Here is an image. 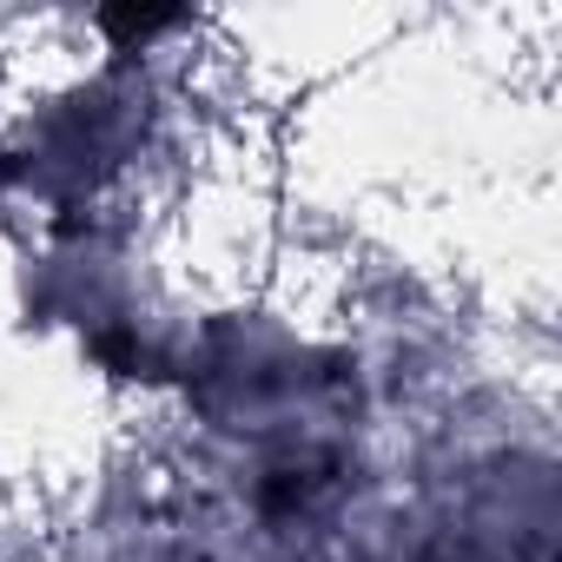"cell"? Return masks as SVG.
I'll use <instances>...</instances> for the list:
<instances>
[{
	"label": "cell",
	"instance_id": "obj_1",
	"mask_svg": "<svg viewBox=\"0 0 562 562\" xmlns=\"http://www.w3.org/2000/svg\"><path fill=\"white\" fill-rule=\"evenodd\" d=\"M139 87L126 80H93L80 100H67L60 113H47L41 126H27V146L0 159L8 179H27L41 192H80L93 179H106L120 166V153L139 139Z\"/></svg>",
	"mask_w": 562,
	"mask_h": 562
}]
</instances>
